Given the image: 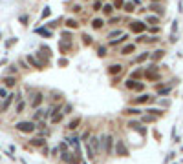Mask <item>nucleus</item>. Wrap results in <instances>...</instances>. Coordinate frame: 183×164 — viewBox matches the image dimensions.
Instances as JSON below:
<instances>
[{
  "mask_svg": "<svg viewBox=\"0 0 183 164\" xmlns=\"http://www.w3.org/2000/svg\"><path fill=\"white\" fill-rule=\"evenodd\" d=\"M79 124H81V119L77 117V119H73L70 124H68V129H77L79 128Z\"/></svg>",
  "mask_w": 183,
  "mask_h": 164,
  "instance_id": "nucleus-19",
  "label": "nucleus"
},
{
  "mask_svg": "<svg viewBox=\"0 0 183 164\" xmlns=\"http://www.w3.org/2000/svg\"><path fill=\"white\" fill-rule=\"evenodd\" d=\"M28 62H29V64H33V66H35V67H39V69H42V67H44V64H40V62H37V60H35V58H33V57H28Z\"/></svg>",
  "mask_w": 183,
  "mask_h": 164,
  "instance_id": "nucleus-20",
  "label": "nucleus"
},
{
  "mask_svg": "<svg viewBox=\"0 0 183 164\" xmlns=\"http://www.w3.org/2000/svg\"><path fill=\"white\" fill-rule=\"evenodd\" d=\"M154 2H159V0H154Z\"/></svg>",
  "mask_w": 183,
  "mask_h": 164,
  "instance_id": "nucleus-43",
  "label": "nucleus"
},
{
  "mask_svg": "<svg viewBox=\"0 0 183 164\" xmlns=\"http://www.w3.org/2000/svg\"><path fill=\"white\" fill-rule=\"evenodd\" d=\"M114 8H116V9H119V8H125V2H123V0H114Z\"/></svg>",
  "mask_w": 183,
  "mask_h": 164,
  "instance_id": "nucleus-30",
  "label": "nucleus"
},
{
  "mask_svg": "<svg viewBox=\"0 0 183 164\" xmlns=\"http://www.w3.org/2000/svg\"><path fill=\"white\" fill-rule=\"evenodd\" d=\"M99 9H103V6H101L99 0H95V2H93V11H99Z\"/></svg>",
  "mask_w": 183,
  "mask_h": 164,
  "instance_id": "nucleus-33",
  "label": "nucleus"
},
{
  "mask_svg": "<svg viewBox=\"0 0 183 164\" xmlns=\"http://www.w3.org/2000/svg\"><path fill=\"white\" fill-rule=\"evenodd\" d=\"M15 82H17L15 77H6V79H4V84L8 86V88H13V86H15Z\"/></svg>",
  "mask_w": 183,
  "mask_h": 164,
  "instance_id": "nucleus-18",
  "label": "nucleus"
},
{
  "mask_svg": "<svg viewBox=\"0 0 183 164\" xmlns=\"http://www.w3.org/2000/svg\"><path fill=\"white\" fill-rule=\"evenodd\" d=\"M101 146L106 153H112V146H114V137L108 133V135H103L101 137Z\"/></svg>",
  "mask_w": 183,
  "mask_h": 164,
  "instance_id": "nucleus-2",
  "label": "nucleus"
},
{
  "mask_svg": "<svg viewBox=\"0 0 183 164\" xmlns=\"http://www.w3.org/2000/svg\"><path fill=\"white\" fill-rule=\"evenodd\" d=\"M141 75H143V73H141L139 69H135V71H132V79H139Z\"/></svg>",
  "mask_w": 183,
  "mask_h": 164,
  "instance_id": "nucleus-36",
  "label": "nucleus"
},
{
  "mask_svg": "<svg viewBox=\"0 0 183 164\" xmlns=\"http://www.w3.org/2000/svg\"><path fill=\"white\" fill-rule=\"evenodd\" d=\"M62 120V113H53V117H51V122L53 124H57V122Z\"/></svg>",
  "mask_w": 183,
  "mask_h": 164,
  "instance_id": "nucleus-22",
  "label": "nucleus"
},
{
  "mask_svg": "<svg viewBox=\"0 0 183 164\" xmlns=\"http://www.w3.org/2000/svg\"><path fill=\"white\" fill-rule=\"evenodd\" d=\"M116 153H117L119 157H126V155H128V149H126V146H125L123 140H117V142H116Z\"/></svg>",
  "mask_w": 183,
  "mask_h": 164,
  "instance_id": "nucleus-5",
  "label": "nucleus"
},
{
  "mask_svg": "<svg viewBox=\"0 0 183 164\" xmlns=\"http://www.w3.org/2000/svg\"><path fill=\"white\" fill-rule=\"evenodd\" d=\"M121 35V29H116V31H112L110 35H108V38H114V37H119Z\"/></svg>",
  "mask_w": 183,
  "mask_h": 164,
  "instance_id": "nucleus-34",
  "label": "nucleus"
},
{
  "mask_svg": "<svg viewBox=\"0 0 183 164\" xmlns=\"http://www.w3.org/2000/svg\"><path fill=\"white\" fill-rule=\"evenodd\" d=\"M126 38H128V35H123V37H121V40H112L110 44H112V46H117V44H121V42H125Z\"/></svg>",
  "mask_w": 183,
  "mask_h": 164,
  "instance_id": "nucleus-31",
  "label": "nucleus"
},
{
  "mask_svg": "<svg viewBox=\"0 0 183 164\" xmlns=\"http://www.w3.org/2000/svg\"><path fill=\"white\" fill-rule=\"evenodd\" d=\"M148 57H150V53H141V55H137V57H135V62L141 64V62H145Z\"/></svg>",
  "mask_w": 183,
  "mask_h": 164,
  "instance_id": "nucleus-16",
  "label": "nucleus"
},
{
  "mask_svg": "<svg viewBox=\"0 0 183 164\" xmlns=\"http://www.w3.org/2000/svg\"><path fill=\"white\" fill-rule=\"evenodd\" d=\"M134 51H135V44H128V46H125L123 49H121V55H130Z\"/></svg>",
  "mask_w": 183,
  "mask_h": 164,
  "instance_id": "nucleus-13",
  "label": "nucleus"
},
{
  "mask_svg": "<svg viewBox=\"0 0 183 164\" xmlns=\"http://www.w3.org/2000/svg\"><path fill=\"white\" fill-rule=\"evenodd\" d=\"M128 128H130V129H137L141 135H145V133H147V129H145V128H141V124H139V122H135V120H130V122H128Z\"/></svg>",
  "mask_w": 183,
  "mask_h": 164,
  "instance_id": "nucleus-8",
  "label": "nucleus"
},
{
  "mask_svg": "<svg viewBox=\"0 0 183 164\" xmlns=\"http://www.w3.org/2000/svg\"><path fill=\"white\" fill-rule=\"evenodd\" d=\"M13 97H15V95H8V97H6V100L2 102V106H0V113H2V111H6V109H8V106L11 104V100H13Z\"/></svg>",
  "mask_w": 183,
  "mask_h": 164,
  "instance_id": "nucleus-12",
  "label": "nucleus"
},
{
  "mask_svg": "<svg viewBox=\"0 0 183 164\" xmlns=\"http://www.w3.org/2000/svg\"><path fill=\"white\" fill-rule=\"evenodd\" d=\"M104 51H106V49H104V47H99V57H104V55H106Z\"/></svg>",
  "mask_w": 183,
  "mask_h": 164,
  "instance_id": "nucleus-41",
  "label": "nucleus"
},
{
  "mask_svg": "<svg viewBox=\"0 0 183 164\" xmlns=\"http://www.w3.org/2000/svg\"><path fill=\"white\" fill-rule=\"evenodd\" d=\"M158 93H159V95H168V93H170V86H167V88H159Z\"/></svg>",
  "mask_w": 183,
  "mask_h": 164,
  "instance_id": "nucleus-28",
  "label": "nucleus"
},
{
  "mask_svg": "<svg viewBox=\"0 0 183 164\" xmlns=\"http://www.w3.org/2000/svg\"><path fill=\"white\" fill-rule=\"evenodd\" d=\"M99 2H101V0H99Z\"/></svg>",
  "mask_w": 183,
  "mask_h": 164,
  "instance_id": "nucleus-44",
  "label": "nucleus"
},
{
  "mask_svg": "<svg viewBox=\"0 0 183 164\" xmlns=\"http://www.w3.org/2000/svg\"><path fill=\"white\" fill-rule=\"evenodd\" d=\"M121 71H123V66H121V64H112L110 67H108V73H110V75H117Z\"/></svg>",
  "mask_w": 183,
  "mask_h": 164,
  "instance_id": "nucleus-11",
  "label": "nucleus"
},
{
  "mask_svg": "<svg viewBox=\"0 0 183 164\" xmlns=\"http://www.w3.org/2000/svg\"><path fill=\"white\" fill-rule=\"evenodd\" d=\"M147 22H148V24H154V26H156V24L159 22V18H158V17H154V15H148V17H147Z\"/></svg>",
  "mask_w": 183,
  "mask_h": 164,
  "instance_id": "nucleus-24",
  "label": "nucleus"
},
{
  "mask_svg": "<svg viewBox=\"0 0 183 164\" xmlns=\"http://www.w3.org/2000/svg\"><path fill=\"white\" fill-rule=\"evenodd\" d=\"M103 20H101V18H93L92 20V27H93V29H101V27H103Z\"/></svg>",
  "mask_w": 183,
  "mask_h": 164,
  "instance_id": "nucleus-14",
  "label": "nucleus"
},
{
  "mask_svg": "<svg viewBox=\"0 0 183 164\" xmlns=\"http://www.w3.org/2000/svg\"><path fill=\"white\" fill-rule=\"evenodd\" d=\"M145 77L150 80V82H156V80H159V79H161V75H159L158 71H147V73H145Z\"/></svg>",
  "mask_w": 183,
  "mask_h": 164,
  "instance_id": "nucleus-10",
  "label": "nucleus"
},
{
  "mask_svg": "<svg viewBox=\"0 0 183 164\" xmlns=\"http://www.w3.org/2000/svg\"><path fill=\"white\" fill-rule=\"evenodd\" d=\"M42 100H44L42 93H35V95H33V99H31V108H39Z\"/></svg>",
  "mask_w": 183,
  "mask_h": 164,
  "instance_id": "nucleus-7",
  "label": "nucleus"
},
{
  "mask_svg": "<svg viewBox=\"0 0 183 164\" xmlns=\"http://www.w3.org/2000/svg\"><path fill=\"white\" fill-rule=\"evenodd\" d=\"M83 38H84V44H90V37H88V35H84Z\"/></svg>",
  "mask_w": 183,
  "mask_h": 164,
  "instance_id": "nucleus-42",
  "label": "nucleus"
},
{
  "mask_svg": "<svg viewBox=\"0 0 183 164\" xmlns=\"http://www.w3.org/2000/svg\"><path fill=\"white\" fill-rule=\"evenodd\" d=\"M152 100H154V97H150V95L143 93V95H139L137 99H134V100H132V104L137 106V104H147V102H152Z\"/></svg>",
  "mask_w": 183,
  "mask_h": 164,
  "instance_id": "nucleus-4",
  "label": "nucleus"
},
{
  "mask_svg": "<svg viewBox=\"0 0 183 164\" xmlns=\"http://www.w3.org/2000/svg\"><path fill=\"white\" fill-rule=\"evenodd\" d=\"M163 55H165V51H163V49H158V51H154V53L150 55V58H152V60H159L161 57H163Z\"/></svg>",
  "mask_w": 183,
  "mask_h": 164,
  "instance_id": "nucleus-17",
  "label": "nucleus"
},
{
  "mask_svg": "<svg viewBox=\"0 0 183 164\" xmlns=\"http://www.w3.org/2000/svg\"><path fill=\"white\" fill-rule=\"evenodd\" d=\"M119 20H121L119 17H114V18H110V24H117V22H119Z\"/></svg>",
  "mask_w": 183,
  "mask_h": 164,
  "instance_id": "nucleus-40",
  "label": "nucleus"
},
{
  "mask_svg": "<svg viewBox=\"0 0 183 164\" xmlns=\"http://www.w3.org/2000/svg\"><path fill=\"white\" fill-rule=\"evenodd\" d=\"M134 8H135V4H134V2L125 4V11H126V13H132V11H134Z\"/></svg>",
  "mask_w": 183,
  "mask_h": 164,
  "instance_id": "nucleus-26",
  "label": "nucleus"
},
{
  "mask_svg": "<svg viewBox=\"0 0 183 164\" xmlns=\"http://www.w3.org/2000/svg\"><path fill=\"white\" fill-rule=\"evenodd\" d=\"M8 97V93H6V90H2V88H0V99H6Z\"/></svg>",
  "mask_w": 183,
  "mask_h": 164,
  "instance_id": "nucleus-37",
  "label": "nucleus"
},
{
  "mask_svg": "<svg viewBox=\"0 0 183 164\" xmlns=\"http://www.w3.org/2000/svg\"><path fill=\"white\" fill-rule=\"evenodd\" d=\"M148 9H152V11H156V13H159V15L163 13V9H161L158 4H150V8H148Z\"/></svg>",
  "mask_w": 183,
  "mask_h": 164,
  "instance_id": "nucleus-29",
  "label": "nucleus"
},
{
  "mask_svg": "<svg viewBox=\"0 0 183 164\" xmlns=\"http://www.w3.org/2000/svg\"><path fill=\"white\" fill-rule=\"evenodd\" d=\"M178 40V20L172 22V29H170V42H176Z\"/></svg>",
  "mask_w": 183,
  "mask_h": 164,
  "instance_id": "nucleus-9",
  "label": "nucleus"
},
{
  "mask_svg": "<svg viewBox=\"0 0 183 164\" xmlns=\"http://www.w3.org/2000/svg\"><path fill=\"white\" fill-rule=\"evenodd\" d=\"M88 146L93 149V153H95V155L101 153V139H97V137H92L90 142H88Z\"/></svg>",
  "mask_w": 183,
  "mask_h": 164,
  "instance_id": "nucleus-3",
  "label": "nucleus"
},
{
  "mask_svg": "<svg viewBox=\"0 0 183 164\" xmlns=\"http://www.w3.org/2000/svg\"><path fill=\"white\" fill-rule=\"evenodd\" d=\"M130 29H132L134 33H143V31L147 29V26H145L143 22H139V20H135V22L130 24Z\"/></svg>",
  "mask_w": 183,
  "mask_h": 164,
  "instance_id": "nucleus-6",
  "label": "nucleus"
},
{
  "mask_svg": "<svg viewBox=\"0 0 183 164\" xmlns=\"http://www.w3.org/2000/svg\"><path fill=\"white\" fill-rule=\"evenodd\" d=\"M114 9H116V8H114L112 4H104V6H103V13H104V15H112Z\"/></svg>",
  "mask_w": 183,
  "mask_h": 164,
  "instance_id": "nucleus-15",
  "label": "nucleus"
},
{
  "mask_svg": "<svg viewBox=\"0 0 183 164\" xmlns=\"http://www.w3.org/2000/svg\"><path fill=\"white\" fill-rule=\"evenodd\" d=\"M15 128L18 129V131H22V133H33L37 129L35 126V122H29V120H24V122H17Z\"/></svg>",
  "mask_w": 183,
  "mask_h": 164,
  "instance_id": "nucleus-1",
  "label": "nucleus"
},
{
  "mask_svg": "<svg viewBox=\"0 0 183 164\" xmlns=\"http://www.w3.org/2000/svg\"><path fill=\"white\" fill-rule=\"evenodd\" d=\"M147 71H158V66L156 64H152V66H148V69Z\"/></svg>",
  "mask_w": 183,
  "mask_h": 164,
  "instance_id": "nucleus-39",
  "label": "nucleus"
},
{
  "mask_svg": "<svg viewBox=\"0 0 183 164\" xmlns=\"http://www.w3.org/2000/svg\"><path fill=\"white\" fill-rule=\"evenodd\" d=\"M135 84H137V82H135L134 79H128V80L125 82V86L128 88V90H135Z\"/></svg>",
  "mask_w": 183,
  "mask_h": 164,
  "instance_id": "nucleus-21",
  "label": "nucleus"
},
{
  "mask_svg": "<svg viewBox=\"0 0 183 164\" xmlns=\"http://www.w3.org/2000/svg\"><path fill=\"white\" fill-rule=\"evenodd\" d=\"M66 26L72 27V29H75V27H79V22H77V20H73V18H70V20L66 22Z\"/></svg>",
  "mask_w": 183,
  "mask_h": 164,
  "instance_id": "nucleus-23",
  "label": "nucleus"
},
{
  "mask_svg": "<svg viewBox=\"0 0 183 164\" xmlns=\"http://www.w3.org/2000/svg\"><path fill=\"white\" fill-rule=\"evenodd\" d=\"M24 102H18V104H17V113H22V109H24Z\"/></svg>",
  "mask_w": 183,
  "mask_h": 164,
  "instance_id": "nucleus-35",
  "label": "nucleus"
},
{
  "mask_svg": "<svg viewBox=\"0 0 183 164\" xmlns=\"http://www.w3.org/2000/svg\"><path fill=\"white\" fill-rule=\"evenodd\" d=\"M125 113H126V115H139L141 111H139L137 108H128V109H125Z\"/></svg>",
  "mask_w": 183,
  "mask_h": 164,
  "instance_id": "nucleus-25",
  "label": "nucleus"
},
{
  "mask_svg": "<svg viewBox=\"0 0 183 164\" xmlns=\"http://www.w3.org/2000/svg\"><path fill=\"white\" fill-rule=\"evenodd\" d=\"M143 84H139V82H137V84H135V91H143Z\"/></svg>",
  "mask_w": 183,
  "mask_h": 164,
  "instance_id": "nucleus-38",
  "label": "nucleus"
},
{
  "mask_svg": "<svg viewBox=\"0 0 183 164\" xmlns=\"http://www.w3.org/2000/svg\"><path fill=\"white\" fill-rule=\"evenodd\" d=\"M154 120H156V115H150V113L147 117H143V122H154Z\"/></svg>",
  "mask_w": 183,
  "mask_h": 164,
  "instance_id": "nucleus-32",
  "label": "nucleus"
},
{
  "mask_svg": "<svg viewBox=\"0 0 183 164\" xmlns=\"http://www.w3.org/2000/svg\"><path fill=\"white\" fill-rule=\"evenodd\" d=\"M31 146H44V139H33Z\"/></svg>",
  "mask_w": 183,
  "mask_h": 164,
  "instance_id": "nucleus-27",
  "label": "nucleus"
}]
</instances>
